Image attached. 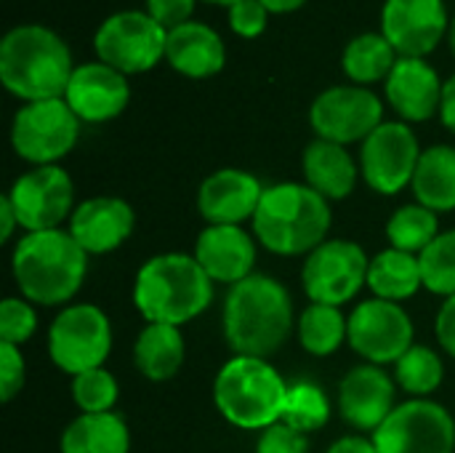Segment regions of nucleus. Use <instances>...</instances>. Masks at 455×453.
<instances>
[{"label":"nucleus","instance_id":"obj_1","mask_svg":"<svg viewBox=\"0 0 455 453\" xmlns=\"http://www.w3.org/2000/svg\"><path fill=\"white\" fill-rule=\"evenodd\" d=\"M293 331V299L269 275H251L232 286L224 302V339L235 355L272 358Z\"/></svg>","mask_w":455,"mask_h":453},{"label":"nucleus","instance_id":"obj_2","mask_svg":"<svg viewBox=\"0 0 455 453\" xmlns=\"http://www.w3.org/2000/svg\"><path fill=\"white\" fill-rule=\"evenodd\" d=\"M72 72L69 45L43 24H19L0 40V80L24 104L64 99Z\"/></svg>","mask_w":455,"mask_h":453},{"label":"nucleus","instance_id":"obj_3","mask_svg":"<svg viewBox=\"0 0 455 453\" xmlns=\"http://www.w3.org/2000/svg\"><path fill=\"white\" fill-rule=\"evenodd\" d=\"M88 254L64 230L27 232L11 259L13 280L27 302L56 307L69 302L88 272Z\"/></svg>","mask_w":455,"mask_h":453},{"label":"nucleus","instance_id":"obj_4","mask_svg":"<svg viewBox=\"0 0 455 453\" xmlns=\"http://www.w3.org/2000/svg\"><path fill=\"white\" fill-rule=\"evenodd\" d=\"M331 230V206L309 184L283 182L264 190L253 216V232L264 248L280 256L312 254Z\"/></svg>","mask_w":455,"mask_h":453},{"label":"nucleus","instance_id":"obj_5","mask_svg":"<svg viewBox=\"0 0 455 453\" xmlns=\"http://www.w3.org/2000/svg\"><path fill=\"white\" fill-rule=\"evenodd\" d=\"M213 299V280L189 254L149 259L133 283V302L149 323L184 326L203 315Z\"/></svg>","mask_w":455,"mask_h":453},{"label":"nucleus","instance_id":"obj_6","mask_svg":"<svg viewBox=\"0 0 455 453\" xmlns=\"http://www.w3.org/2000/svg\"><path fill=\"white\" fill-rule=\"evenodd\" d=\"M288 384L261 358L235 355L224 363L213 384L221 417L240 430H267L283 419Z\"/></svg>","mask_w":455,"mask_h":453},{"label":"nucleus","instance_id":"obj_7","mask_svg":"<svg viewBox=\"0 0 455 453\" xmlns=\"http://www.w3.org/2000/svg\"><path fill=\"white\" fill-rule=\"evenodd\" d=\"M168 29H163L147 11H117L107 16L96 35L93 51L99 61L123 75H139L165 59Z\"/></svg>","mask_w":455,"mask_h":453},{"label":"nucleus","instance_id":"obj_8","mask_svg":"<svg viewBox=\"0 0 455 453\" xmlns=\"http://www.w3.org/2000/svg\"><path fill=\"white\" fill-rule=\"evenodd\" d=\"M80 136V117L64 99L27 101L11 125L13 152L32 166H56L72 152Z\"/></svg>","mask_w":455,"mask_h":453},{"label":"nucleus","instance_id":"obj_9","mask_svg":"<svg viewBox=\"0 0 455 453\" xmlns=\"http://www.w3.org/2000/svg\"><path fill=\"white\" fill-rule=\"evenodd\" d=\"M112 350L109 318L96 304L64 307L48 331V355L64 374H85L101 368Z\"/></svg>","mask_w":455,"mask_h":453},{"label":"nucleus","instance_id":"obj_10","mask_svg":"<svg viewBox=\"0 0 455 453\" xmlns=\"http://www.w3.org/2000/svg\"><path fill=\"white\" fill-rule=\"evenodd\" d=\"M371 259L352 240H325L315 248L301 270V283L312 304L344 307L368 283Z\"/></svg>","mask_w":455,"mask_h":453},{"label":"nucleus","instance_id":"obj_11","mask_svg":"<svg viewBox=\"0 0 455 453\" xmlns=\"http://www.w3.org/2000/svg\"><path fill=\"white\" fill-rule=\"evenodd\" d=\"M309 123L317 139L341 147L365 142L384 123V101L365 85H333L312 101Z\"/></svg>","mask_w":455,"mask_h":453},{"label":"nucleus","instance_id":"obj_12","mask_svg":"<svg viewBox=\"0 0 455 453\" xmlns=\"http://www.w3.org/2000/svg\"><path fill=\"white\" fill-rule=\"evenodd\" d=\"M379 453H453V417L432 400H411L397 406L373 433Z\"/></svg>","mask_w":455,"mask_h":453},{"label":"nucleus","instance_id":"obj_13","mask_svg":"<svg viewBox=\"0 0 455 453\" xmlns=\"http://www.w3.org/2000/svg\"><path fill=\"white\" fill-rule=\"evenodd\" d=\"M421 147L416 133L403 120H384L365 142L360 152V168L365 184L379 195H397L413 182Z\"/></svg>","mask_w":455,"mask_h":453},{"label":"nucleus","instance_id":"obj_14","mask_svg":"<svg viewBox=\"0 0 455 453\" xmlns=\"http://www.w3.org/2000/svg\"><path fill=\"white\" fill-rule=\"evenodd\" d=\"M8 200L16 211L19 227L27 232H48L59 230L64 219H72L75 184L59 166H35L13 182Z\"/></svg>","mask_w":455,"mask_h":453},{"label":"nucleus","instance_id":"obj_15","mask_svg":"<svg viewBox=\"0 0 455 453\" xmlns=\"http://www.w3.org/2000/svg\"><path fill=\"white\" fill-rule=\"evenodd\" d=\"M347 339L371 366H387L397 363L413 347V323L397 302L368 299L349 315Z\"/></svg>","mask_w":455,"mask_h":453},{"label":"nucleus","instance_id":"obj_16","mask_svg":"<svg viewBox=\"0 0 455 453\" xmlns=\"http://www.w3.org/2000/svg\"><path fill=\"white\" fill-rule=\"evenodd\" d=\"M445 0H384L381 35L400 56L424 59L448 35Z\"/></svg>","mask_w":455,"mask_h":453},{"label":"nucleus","instance_id":"obj_17","mask_svg":"<svg viewBox=\"0 0 455 453\" xmlns=\"http://www.w3.org/2000/svg\"><path fill=\"white\" fill-rule=\"evenodd\" d=\"M64 101L80 117V123L115 120L131 101L128 75L112 69L104 61H88L75 67Z\"/></svg>","mask_w":455,"mask_h":453},{"label":"nucleus","instance_id":"obj_18","mask_svg":"<svg viewBox=\"0 0 455 453\" xmlns=\"http://www.w3.org/2000/svg\"><path fill=\"white\" fill-rule=\"evenodd\" d=\"M261 182L240 168H221L211 174L197 192V208L208 224L240 227L245 219H253L264 198Z\"/></svg>","mask_w":455,"mask_h":453},{"label":"nucleus","instance_id":"obj_19","mask_svg":"<svg viewBox=\"0 0 455 453\" xmlns=\"http://www.w3.org/2000/svg\"><path fill=\"white\" fill-rule=\"evenodd\" d=\"M443 85L445 83L427 59L400 56L384 80V93L403 123H424L440 112Z\"/></svg>","mask_w":455,"mask_h":453},{"label":"nucleus","instance_id":"obj_20","mask_svg":"<svg viewBox=\"0 0 455 453\" xmlns=\"http://www.w3.org/2000/svg\"><path fill=\"white\" fill-rule=\"evenodd\" d=\"M133 208L123 198H91L80 203L69 219V235L85 254H109L133 232Z\"/></svg>","mask_w":455,"mask_h":453},{"label":"nucleus","instance_id":"obj_21","mask_svg":"<svg viewBox=\"0 0 455 453\" xmlns=\"http://www.w3.org/2000/svg\"><path fill=\"white\" fill-rule=\"evenodd\" d=\"M195 259L205 275L224 286H237L253 275L256 246L253 238L229 224H208L195 246Z\"/></svg>","mask_w":455,"mask_h":453},{"label":"nucleus","instance_id":"obj_22","mask_svg":"<svg viewBox=\"0 0 455 453\" xmlns=\"http://www.w3.org/2000/svg\"><path fill=\"white\" fill-rule=\"evenodd\" d=\"M339 406L347 425L376 433L397 409L395 384L379 366H357L341 379Z\"/></svg>","mask_w":455,"mask_h":453},{"label":"nucleus","instance_id":"obj_23","mask_svg":"<svg viewBox=\"0 0 455 453\" xmlns=\"http://www.w3.org/2000/svg\"><path fill=\"white\" fill-rule=\"evenodd\" d=\"M165 61L184 77L205 80L224 69L227 45L213 27L192 19L168 32Z\"/></svg>","mask_w":455,"mask_h":453},{"label":"nucleus","instance_id":"obj_24","mask_svg":"<svg viewBox=\"0 0 455 453\" xmlns=\"http://www.w3.org/2000/svg\"><path fill=\"white\" fill-rule=\"evenodd\" d=\"M304 176L307 184L325 200H344L355 192L360 168L347 147L325 139H315L304 150Z\"/></svg>","mask_w":455,"mask_h":453},{"label":"nucleus","instance_id":"obj_25","mask_svg":"<svg viewBox=\"0 0 455 453\" xmlns=\"http://www.w3.org/2000/svg\"><path fill=\"white\" fill-rule=\"evenodd\" d=\"M413 195L419 206L443 214L455 208V147L435 144L421 152L413 174Z\"/></svg>","mask_w":455,"mask_h":453},{"label":"nucleus","instance_id":"obj_26","mask_svg":"<svg viewBox=\"0 0 455 453\" xmlns=\"http://www.w3.org/2000/svg\"><path fill=\"white\" fill-rule=\"evenodd\" d=\"M133 363L149 382H165L176 376L184 363L181 331L176 326L149 323L133 344Z\"/></svg>","mask_w":455,"mask_h":453},{"label":"nucleus","instance_id":"obj_27","mask_svg":"<svg viewBox=\"0 0 455 453\" xmlns=\"http://www.w3.org/2000/svg\"><path fill=\"white\" fill-rule=\"evenodd\" d=\"M131 435L123 417L80 414L61 435V453H128Z\"/></svg>","mask_w":455,"mask_h":453},{"label":"nucleus","instance_id":"obj_28","mask_svg":"<svg viewBox=\"0 0 455 453\" xmlns=\"http://www.w3.org/2000/svg\"><path fill=\"white\" fill-rule=\"evenodd\" d=\"M368 286L376 294V299H387V302L411 299L424 286L419 256L397 251V248L381 251L376 259H371Z\"/></svg>","mask_w":455,"mask_h":453},{"label":"nucleus","instance_id":"obj_29","mask_svg":"<svg viewBox=\"0 0 455 453\" xmlns=\"http://www.w3.org/2000/svg\"><path fill=\"white\" fill-rule=\"evenodd\" d=\"M400 53L381 32H363L352 37L341 53V67L355 85H371L389 77Z\"/></svg>","mask_w":455,"mask_h":453},{"label":"nucleus","instance_id":"obj_30","mask_svg":"<svg viewBox=\"0 0 455 453\" xmlns=\"http://www.w3.org/2000/svg\"><path fill=\"white\" fill-rule=\"evenodd\" d=\"M349 334V318L341 307L309 304L299 318V342L309 355L325 358L333 355Z\"/></svg>","mask_w":455,"mask_h":453},{"label":"nucleus","instance_id":"obj_31","mask_svg":"<svg viewBox=\"0 0 455 453\" xmlns=\"http://www.w3.org/2000/svg\"><path fill=\"white\" fill-rule=\"evenodd\" d=\"M440 235V222L437 214L413 203V206H403L395 211V216L387 224V238L392 243V248L405 251V254H424L435 238Z\"/></svg>","mask_w":455,"mask_h":453},{"label":"nucleus","instance_id":"obj_32","mask_svg":"<svg viewBox=\"0 0 455 453\" xmlns=\"http://www.w3.org/2000/svg\"><path fill=\"white\" fill-rule=\"evenodd\" d=\"M395 374H397V382H400V387L405 392L424 400L427 395L440 390V384L445 379V366H443V360H440V355L435 350L413 344L395 363Z\"/></svg>","mask_w":455,"mask_h":453},{"label":"nucleus","instance_id":"obj_33","mask_svg":"<svg viewBox=\"0 0 455 453\" xmlns=\"http://www.w3.org/2000/svg\"><path fill=\"white\" fill-rule=\"evenodd\" d=\"M328 419H331V403L317 384L299 382V384L288 387V398H285V409H283L280 422H285L288 427L307 435V433L325 427Z\"/></svg>","mask_w":455,"mask_h":453},{"label":"nucleus","instance_id":"obj_34","mask_svg":"<svg viewBox=\"0 0 455 453\" xmlns=\"http://www.w3.org/2000/svg\"><path fill=\"white\" fill-rule=\"evenodd\" d=\"M424 288L437 296H455V230L440 232L435 243L419 256Z\"/></svg>","mask_w":455,"mask_h":453},{"label":"nucleus","instance_id":"obj_35","mask_svg":"<svg viewBox=\"0 0 455 453\" xmlns=\"http://www.w3.org/2000/svg\"><path fill=\"white\" fill-rule=\"evenodd\" d=\"M72 398L83 414H107L117 403V382L104 368L77 374L72 379Z\"/></svg>","mask_w":455,"mask_h":453},{"label":"nucleus","instance_id":"obj_36","mask_svg":"<svg viewBox=\"0 0 455 453\" xmlns=\"http://www.w3.org/2000/svg\"><path fill=\"white\" fill-rule=\"evenodd\" d=\"M37 328V315L29 302H21L16 296L3 299L0 304V342L5 344H24L32 339Z\"/></svg>","mask_w":455,"mask_h":453},{"label":"nucleus","instance_id":"obj_37","mask_svg":"<svg viewBox=\"0 0 455 453\" xmlns=\"http://www.w3.org/2000/svg\"><path fill=\"white\" fill-rule=\"evenodd\" d=\"M229 11V27L243 40H256L269 24V11L261 0H240Z\"/></svg>","mask_w":455,"mask_h":453},{"label":"nucleus","instance_id":"obj_38","mask_svg":"<svg viewBox=\"0 0 455 453\" xmlns=\"http://www.w3.org/2000/svg\"><path fill=\"white\" fill-rule=\"evenodd\" d=\"M309 441L304 433L288 427L285 422H275L272 427L261 430L256 453H307Z\"/></svg>","mask_w":455,"mask_h":453},{"label":"nucleus","instance_id":"obj_39","mask_svg":"<svg viewBox=\"0 0 455 453\" xmlns=\"http://www.w3.org/2000/svg\"><path fill=\"white\" fill-rule=\"evenodd\" d=\"M24 387V358L16 344L0 342V400L11 403Z\"/></svg>","mask_w":455,"mask_h":453},{"label":"nucleus","instance_id":"obj_40","mask_svg":"<svg viewBox=\"0 0 455 453\" xmlns=\"http://www.w3.org/2000/svg\"><path fill=\"white\" fill-rule=\"evenodd\" d=\"M197 0H147V13L163 27V29H176L187 21H192Z\"/></svg>","mask_w":455,"mask_h":453},{"label":"nucleus","instance_id":"obj_41","mask_svg":"<svg viewBox=\"0 0 455 453\" xmlns=\"http://www.w3.org/2000/svg\"><path fill=\"white\" fill-rule=\"evenodd\" d=\"M437 342L451 358H455V296L445 299L437 312Z\"/></svg>","mask_w":455,"mask_h":453},{"label":"nucleus","instance_id":"obj_42","mask_svg":"<svg viewBox=\"0 0 455 453\" xmlns=\"http://www.w3.org/2000/svg\"><path fill=\"white\" fill-rule=\"evenodd\" d=\"M440 120L448 131L455 133V75H451L443 85V101H440Z\"/></svg>","mask_w":455,"mask_h":453},{"label":"nucleus","instance_id":"obj_43","mask_svg":"<svg viewBox=\"0 0 455 453\" xmlns=\"http://www.w3.org/2000/svg\"><path fill=\"white\" fill-rule=\"evenodd\" d=\"M328 453H379L376 451V443L373 441H365L360 435H349V438H341L336 441Z\"/></svg>","mask_w":455,"mask_h":453},{"label":"nucleus","instance_id":"obj_44","mask_svg":"<svg viewBox=\"0 0 455 453\" xmlns=\"http://www.w3.org/2000/svg\"><path fill=\"white\" fill-rule=\"evenodd\" d=\"M16 227H19L16 211H13V206H11L8 195H3V198H0V240L5 243V240L13 235Z\"/></svg>","mask_w":455,"mask_h":453},{"label":"nucleus","instance_id":"obj_45","mask_svg":"<svg viewBox=\"0 0 455 453\" xmlns=\"http://www.w3.org/2000/svg\"><path fill=\"white\" fill-rule=\"evenodd\" d=\"M267 5L269 13H291V11H299L307 0H261Z\"/></svg>","mask_w":455,"mask_h":453},{"label":"nucleus","instance_id":"obj_46","mask_svg":"<svg viewBox=\"0 0 455 453\" xmlns=\"http://www.w3.org/2000/svg\"><path fill=\"white\" fill-rule=\"evenodd\" d=\"M448 40H451V48H453V56H455V16L451 19V29H448Z\"/></svg>","mask_w":455,"mask_h":453},{"label":"nucleus","instance_id":"obj_47","mask_svg":"<svg viewBox=\"0 0 455 453\" xmlns=\"http://www.w3.org/2000/svg\"><path fill=\"white\" fill-rule=\"evenodd\" d=\"M205 3H213V5H224V8H232L235 3H240V0H205Z\"/></svg>","mask_w":455,"mask_h":453}]
</instances>
